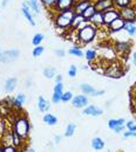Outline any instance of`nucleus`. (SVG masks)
I'll return each mask as SVG.
<instances>
[{
	"instance_id": "obj_44",
	"label": "nucleus",
	"mask_w": 136,
	"mask_h": 152,
	"mask_svg": "<svg viewBox=\"0 0 136 152\" xmlns=\"http://www.w3.org/2000/svg\"><path fill=\"white\" fill-rule=\"evenodd\" d=\"M65 50H62V49H57L55 50V55L57 56H60V57H62V56H65Z\"/></svg>"
},
{
	"instance_id": "obj_19",
	"label": "nucleus",
	"mask_w": 136,
	"mask_h": 152,
	"mask_svg": "<svg viewBox=\"0 0 136 152\" xmlns=\"http://www.w3.org/2000/svg\"><path fill=\"white\" fill-rule=\"evenodd\" d=\"M38 108H39V110L41 113H46V111H48L51 109V104L42 96H39V98H38Z\"/></svg>"
},
{
	"instance_id": "obj_45",
	"label": "nucleus",
	"mask_w": 136,
	"mask_h": 152,
	"mask_svg": "<svg viewBox=\"0 0 136 152\" xmlns=\"http://www.w3.org/2000/svg\"><path fill=\"white\" fill-rule=\"evenodd\" d=\"M103 94H104L103 90H96V91L93 94V96H100V95H103Z\"/></svg>"
},
{
	"instance_id": "obj_8",
	"label": "nucleus",
	"mask_w": 136,
	"mask_h": 152,
	"mask_svg": "<svg viewBox=\"0 0 136 152\" xmlns=\"http://www.w3.org/2000/svg\"><path fill=\"white\" fill-rule=\"evenodd\" d=\"M74 4H75V0H58L55 7H54L53 10H54L57 13L63 12V11H67V10L73 8V7H74Z\"/></svg>"
},
{
	"instance_id": "obj_39",
	"label": "nucleus",
	"mask_w": 136,
	"mask_h": 152,
	"mask_svg": "<svg viewBox=\"0 0 136 152\" xmlns=\"http://www.w3.org/2000/svg\"><path fill=\"white\" fill-rule=\"evenodd\" d=\"M76 74H78V67L74 66V64H72L69 67V70H68V76L69 77H75Z\"/></svg>"
},
{
	"instance_id": "obj_10",
	"label": "nucleus",
	"mask_w": 136,
	"mask_h": 152,
	"mask_svg": "<svg viewBox=\"0 0 136 152\" xmlns=\"http://www.w3.org/2000/svg\"><path fill=\"white\" fill-rule=\"evenodd\" d=\"M96 11L99 12H104L107 10H110L114 7V2L113 0H96V2L94 4Z\"/></svg>"
},
{
	"instance_id": "obj_24",
	"label": "nucleus",
	"mask_w": 136,
	"mask_h": 152,
	"mask_svg": "<svg viewBox=\"0 0 136 152\" xmlns=\"http://www.w3.org/2000/svg\"><path fill=\"white\" fill-rule=\"evenodd\" d=\"M25 102H26V96H25V94L20 93V94H18L17 97L14 98V101H13V105L17 107V108H21V107L25 104Z\"/></svg>"
},
{
	"instance_id": "obj_30",
	"label": "nucleus",
	"mask_w": 136,
	"mask_h": 152,
	"mask_svg": "<svg viewBox=\"0 0 136 152\" xmlns=\"http://www.w3.org/2000/svg\"><path fill=\"white\" fill-rule=\"evenodd\" d=\"M22 140H24V139H22L20 136H18L14 131H12V145L19 148L20 145L22 144Z\"/></svg>"
},
{
	"instance_id": "obj_5",
	"label": "nucleus",
	"mask_w": 136,
	"mask_h": 152,
	"mask_svg": "<svg viewBox=\"0 0 136 152\" xmlns=\"http://www.w3.org/2000/svg\"><path fill=\"white\" fill-rule=\"evenodd\" d=\"M103 13V22H104V26H108L109 23H112L113 21L115 19H117L118 17H120V11L115 8V7H113V8H110V10H107V11H104V12H102Z\"/></svg>"
},
{
	"instance_id": "obj_36",
	"label": "nucleus",
	"mask_w": 136,
	"mask_h": 152,
	"mask_svg": "<svg viewBox=\"0 0 136 152\" xmlns=\"http://www.w3.org/2000/svg\"><path fill=\"white\" fill-rule=\"evenodd\" d=\"M73 99V93L72 91H66L62 94V97H61V102H69Z\"/></svg>"
},
{
	"instance_id": "obj_32",
	"label": "nucleus",
	"mask_w": 136,
	"mask_h": 152,
	"mask_svg": "<svg viewBox=\"0 0 136 152\" xmlns=\"http://www.w3.org/2000/svg\"><path fill=\"white\" fill-rule=\"evenodd\" d=\"M75 129H76V125L74 123H69L66 128V132H65V136L66 137H72L74 132H75Z\"/></svg>"
},
{
	"instance_id": "obj_53",
	"label": "nucleus",
	"mask_w": 136,
	"mask_h": 152,
	"mask_svg": "<svg viewBox=\"0 0 136 152\" xmlns=\"http://www.w3.org/2000/svg\"><path fill=\"white\" fill-rule=\"evenodd\" d=\"M0 152H2V146H0Z\"/></svg>"
},
{
	"instance_id": "obj_20",
	"label": "nucleus",
	"mask_w": 136,
	"mask_h": 152,
	"mask_svg": "<svg viewBox=\"0 0 136 152\" xmlns=\"http://www.w3.org/2000/svg\"><path fill=\"white\" fill-rule=\"evenodd\" d=\"M124 119L123 118H118V119H109L108 122V126L110 130H115L117 128H121V126H124Z\"/></svg>"
},
{
	"instance_id": "obj_51",
	"label": "nucleus",
	"mask_w": 136,
	"mask_h": 152,
	"mask_svg": "<svg viewBox=\"0 0 136 152\" xmlns=\"http://www.w3.org/2000/svg\"><path fill=\"white\" fill-rule=\"evenodd\" d=\"M27 152H35V150H34V149H28Z\"/></svg>"
},
{
	"instance_id": "obj_4",
	"label": "nucleus",
	"mask_w": 136,
	"mask_h": 152,
	"mask_svg": "<svg viewBox=\"0 0 136 152\" xmlns=\"http://www.w3.org/2000/svg\"><path fill=\"white\" fill-rule=\"evenodd\" d=\"M118 11H120V17L124 21H136V7L128 6Z\"/></svg>"
},
{
	"instance_id": "obj_11",
	"label": "nucleus",
	"mask_w": 136,
	"mask_h": 152,
	"mask_svg": "<svg viewBox=\"0 0 136 152\" xmlns=\"http://www.w3.org/2000/svg\"><path fill=\"white\" fill-rule=\"evenodd\" d=\"M124 23H126V21L122 19L121 17H118V18L114 20L112 23H109L107 27H108L109 32H112V33H116V32H120V31L123 29Z\"/></svg>"
},
{
	"instance_id": "obj_43",
	"label": "nucleus",
	"mask_w": 136,
	"mask_h": 152,
	"mask_svg": "<svg viewBox=\"0 0 136 152\" xmlns=\"http://www.w3.org/2000/svg\"><path fill=\"white\" fill-rule=\"evenodd\" d=\"M129 137H136V131H128V132H124V138H129Z\"/></svg>"
},
{
	"instance_id": "obj_3",
	"label": "nucleus",
	"mask_w": 136,
	"mask_h": 152,
	"mask_svg": "<svg viewBox=\"0 0 136 152\" xmlns=\"http://www.w3.org/2000/svg\"><path fill=\"white\" fill-rule=\"evenodd\" d=\"M13 131L20 136L22 139H27L29 137V131H31V125L28 119L25 116L18 117L14 123H13Z\"/></svg>"
},
{
	"instance_id": "obj_38",
	"label": "nucleus",
	"mask_w": 136,
	"mask_h": 152,
	"mask_svg": "<svg viewBox=\"0 0 136 152\" xmlns=\"http://www.w3.org/2000/svg\"><path fill=\"white\" fill-rule=\"evenodd\" d=\"M18 148L14 145H4L2 146V152H18Z\"/></svg>"
},
{
	"instance_id": "obj_37",
	"label": "nucleus",
	"mask_w": 136,
	"mask_h": 152,
	"mask_svg": "<svg viewBox=\"0 0 136 152\" xmlns=\"http://www.w3.org/2000/svg\"><path fill=\"white\" fill-rule=\"evenodd\" d=\"M43 50H45V48L40 45V46H37L34 49H33V56L34 57H38V56H40L42 53H43Z\"/></svg>"
},
{
	"instance_id": "obj_12",
	"label": "nucleus",
	"mask_w": 136,
	"mask_h": 152,
	"mask_svg": "<svg viewBox=\"0 0 136 152\" xmlns=\"http://www.w3.org/2000/svg\"><path fill=\"white\" fill-rule=\"evenodd\" d=\"M130 48H132V45L127 41H118L115 43V50L118 54H127L129 53Z\"/></svg>"
},
{
	"instance_id": "obj_49",
	"label": "nucleus",
	"mask_w": 136,
	"mask_h": 152,
	"mask_svg": "<svg viewBox=\"0 0 136 152\" xmlns=\"http://www.w3.org/2000/svg\"><path fill=\"white\" fill-rule=\"evenodd\" d=\"M54 139H55V143L58 144V143H60V140H61V137H60V136H55Z\"/></svg>"
},
{
	"instance_id": "obj_29",
	"label": "nucleus",
	"mask_w": 136,
	"mask_h": 152,
	"mask_svg": "<svg viewBox=\"0 0 136 152\" xmlns=\"http://www.w3.org/2000/svg\"><path fill=\"white\" fill-rule=\"evenodd\" d=\"M27 4L29 5V8H31L35 14H39L40 6H39V1H38V0H28Z\"/></svg>"
},
{
	"instance_id": "obj_22",
	"label": "nucleus",
	"mask_w": 136,
	"mask_h": 152,
	"mask_svg": "<svg viewBox=\"0 0 136 152\" xmlns=\"http://www.w3.org/2000/svg\"><path fill=\"white\" fill-rule=\"evenodd\" d=\"M87 21L83 19V17L81 14H76L75 13V17H74V20H73V25H72V28L74 29H79L80 27H82Z\"/></svg>"
},
{
	"instance_id": "obj_14",
	"label": "nucleus",
	"mask_w": 136,
	"mask_h": 152,
	"mask_svg": "<svg viewBox=\"0 0 136 152\" xmlns=\"http://www.w3.org/2000/svg\"><path fill=\"white\" fill-rule=\"evenodd\" d=\"M90 5H92L90 0H79L78 2L74 4L73 10H74V12H75L76 14H81V13H82L88 6H90Z\"/></svg>"
},
{
	"instance_id": "obj_2",
	"label": "nucleus",
	"mask_w": 136,
	"mask_h": 152,
	"mask_svg": "<svg viewBox=\"0 0 136 152\" xmlns=\"http://www.w3.org/2000/svg\"><path fill=\"white\" fill-rule=\"evenodd\" d=\"M74 17H75V12H74L73 8L67 10V11H63V12H59V13H57V15L54 18L55 26L58 28H60V29L69 28L73 25Z\"/></svg>"
},
{
	"instance_id": "obj_50",
	"label": "nucleus",
	"mask_w": 136,
	"mask_h": 152,
	"mask_svg": "<svg viewBox=\"0 0 136 152\" xmlns=\"http://www.w3.org/2000/svg\"><path fill=\"white\" fill-rule=\"evenodd\" d=\"M8 1H10V0H2V6H6V5L8 4Z\"/></svg>"
},
{
	"instance_id": "obj_27",
	"label": "nucleus",
	"mask_w": 136,
	"mask_h": 152,
	"mask_svg": "<svg viewBox=\"0 0 136 152\" xmlns=\"http://www.w3.org/2000/svg\"><path fill=\"white\" fill-rule=\"evenodd\" d=\"M43 122L48 125H55L58 123V118L52 114H46L43 116Z\"/></svg>"
},
{
	"instance_id": "obj_1",
	"label": "nucleus",
	"mask_w": 136,
	"mask_h": 152,
	"mask_svg": "<svg viewBox=\"0 0 136 152\" xmlns=\"http://www.w3.org/2000/svg\"><path fill=\"white\" fill-rule=\"evenodd\" d=\"M97 34V27L92 25L90 22H86L82 27L78 29V40L81 41L82 43L87 45L94 41V39Z\"/></svg>"
},
{
	"instance_id": "obj_26",
	"label": "nucleus",
	"mask_w": 136,
	"mask_h": 152,
	"mask_svg": "<svg viewBox=\"0 0 136 152\" xmlns=\"http://www.w3.org/2000/svg\"><path fill=\"white\" fill-rule=\"evenodd\" d=\"M80 89L83 94H87V95H93L96 91V89L94 87H92L90 84H87V83H82L80 86Z\"/></svg>"
},
{
	"instance_id": "obj_9",
	"label": "nucleus",
	"mask_w": 136,
	"mask_h": 152,
	"mask_svg": "<svg viewBox=\"0 0 136 152\" xmlns=\"http://www.w3.org/2000/svg\"><path fill=\"white\" fill-rule=\"evenodd\" d=\"M72 104L74 108H78V109H81V108H86L87 104H88V97L86 95H76L73 97L72 99Z\"/></svg>"
},
{
	"instance_id": "obj_34",
	"label": "nucleus",
	"mask_w": 136,
	"mask_h": 152,
	"mask_svg": "<svg viewBox=\"0 0 136 152\" xmlns=\"http://www.w3.org/2000/svg\"><path fill=\"white\" fill-rule=\"evenodd\" d=\"M43 34H41V33H38V34H35L34 37H33V40H32V43L37 47V46H40V43L42 42V40H43Z\"/></svg>"
},
{
	"instance_id": "obj_15",
	"label": "nucleus",
	"mask_w": 136,
	"mask_h": 152,
	"mask_svg": "<svg viewBox=\"0 0 136 152\" xmlns=\"http://www.w3.org/2000/svg\"><path fill=\"white\" fill-rule=\"evenodd\" d=\"M21 11H22V14H24V17L27 19V21H28L32 26H34V25H35V21H34V18H33V15H32V13H31L29 5H28L27 2H24V4H22Z\"/></svg>"
},
{
	"instance_id": "obj_33",
	"label": "nucleus",
	"mask_w": 136,
	"mask_h": 152,
	"mask_svg": "<svg viewBox=\"0 0 136 152\" xmlns=\"http://www.w3.org/2000/svg\"><path fill=\"white\" fill-rule=\"evenodd\" d=\"M43 75L46 78H53L55 76V68L53 67H47L43 69Z\"/></svg>"
},
{
	"instance_id": "obj_40",
	"label": "nucleus",
	"mask_w": 136,
	"mask_h": 152,
	"mask_svg": "<svg viewBox=\"0 0 136 152\" xmlns=\"http://www.w3.org/2000/svg\"><path fill=\"white\" fill-rule=\"evenodd\" d=\"M7 131V126H6V122L4 119H0V137L4 136Z\"/></svg>"
},
{
	"instance_id": "obj_41",
	"label": "nucleus",
	"mask_w": 136,
	"mask_h": 152,
	"mask_svg": "<svg viewBox=\"0 0 136 152\" xmlns=\"http://www.w3.org/2000/svg\"><path fill=\"white\" fill-rule=\"evenodd\" d=\"M43 2V5H46L47 7H51V8H54L55 5H57V1L58 0H41Z\"/></svg>"
},
{
	"instance_id": "obj_23",
	"label": "nucleus",
	"mask_w": 136,
	"mask_h": 152,
	"mask_svg": "<svg viewBox=\"0 0 136 152\" xmlns=\"http://www.w3.org/2000/svg\"><path fill=\"white\" fill-rule=\"evenodd\" d=\"M92 148L94 149V150H102L103 148H104V142L100 138V137H95V138H93L92 139Z\"/></svg>"
},
{
	"instance_id": "obj_54",
	"label": "nucleus",
	"mask_w": 136,
	"mask_h": 152,
	"mask_svg": "<svg viewBox=\"0 0 136 152\" xmlns=\"http://www.w3.org/2000/svg\"><path fill=\"white\" fill-rule=\"evenodd\" d=\"M0 55H1V48H0Z\"/></svg>"
},
{
	"instance_id": "obj_48",
	"label": "nucleus",
	"mask_w": 136,
	"mask_h": 152,
	"mask_svg": "<svg viewBox=\"0 0 136 152\" xmlns=\"http://www.w3.org/2000/svg\"><path fill=\"white\" fill-rule=\"evenodd\" d=\"M132 61H133V64L136 66V52L133 54V57H132Z\"/></svg>"
},
{
	"instance_id": "obj_7",
	"label": "nucleus",
	"mask_w": 136,
	"mask_h": 152,
	"mask_svg": "<svg viewBox=\"0 0 136 152\" xmlns=\"http://www.w3.org/2000/svg\"><path fill=\"white\" fill-rule=\"evenodd\" d=\"M104 75L112 78H118L123 75V69L118 64H112L104 70Z\"/></svg>"
},
{
	"instance_id": "obj_17",
	"label": "nucleus",
	"mask_w": 136,
	"mask_h": 152,
	"mask_svg": "<svg viewBox=\"0 0 136 152\" xmlns=\"http://www.w3.org/2000/svg\"><path fill=\"white\" fill-rule=\"evenodd\" d=\"M123 29H124L130 37L136 35V21H126Z\"/></svg>"
},
{
	"instance_id": "obj_46",
	"label": "nucleus",
	"mask_w": 136,
	"mask_h": 152,
	"mask_svg": "<svg viewBox=\"0 0 136 152\" xmlns=\"http://www.w3.org/2000/svg\"><path fill=\"white\" fill-rule=\"evenodd\" d=\"M55 82L59 83V82H62V76L61 75H55Z\"/></svg>"
},
{
	"instance_id": "obj_42",
	"label": "nucleus",
	"mask_w": 136,
	"mask_h": 152,
	"mask_svg": "<svg viewBox=\"0 0 136 152\" xmlns=\"http://www.w3.org/2000/svg\"><path fill=\"white\" fill-rule=\"evenodd\" d=\"M126 126L128 129V131H136V123L133 121H129L126 123Z\"/></svg>"
},
{
	"instance_id": "obj_25",
	"label": "nucleus",
	"mask_w": 136,
	"mask_h": 152,
	"mask_svg": "<svg viewBox=\"0 0 136 152\" xmlns=\"http://www.w3.org/2000/svg\"><path fill=\"white\" fill-rule=\"evenodd\" d=\"M113 2H114V6H116L117 10H121V8L132 6L133 0H113Z\"/></svg>"
},
{
	"instance_id": "obj_28",
	"label": "nucleus",
	"mask_w": 136,
	"mask_h": 152,
	"mask_svg": "<svg viewBox=\"0 0 136 152\" xmlns=\"http://www.w3.org/2000/svg\"><path fill=\"white\" fill-rule=\"evenodd\" d=\"M85 56H86V58H87V61L92 62V61L96 60V57H97L96 50H95V49H87L86 53H85Z\"/></svg>"
},
{
	"instance_id": "obj_56",
	"label": "nucleus",
	"mask_w": 136,
	"mask_h": 152,
	"mask_svg": "<svg viewBox=\"0 0 136 152\" xmlns=\"http://www.w3.org/2000/svg\"><path fill=\"white\" fill-rule=\"evenodd\" d=\"M0 7H1V5H0Z\"/></svg>"
},
{
	"instance_id": "obj_47",
	"label": "nucleus",
	"mask_w": 136,
	"mask_h": 152,
	"mask_svg": "<svg viewBox=\"0 0 136 152\" xmlns=\"http://www.w3.org/2000/svg\"><path fill=\"white\" fill-rule=\"evenodd\" d=\"M123 129H124V126H121V128H117V129H115V130H114V132H116V133L122 132V131H123Z\"/></svg>"
},
{
	"instance_id": "obj_31",
	"label": "nucleus",
	"mask_w": 136,
	"mask_h": 152,
	"mask_svg": "<svg viewBox=\"0 0 136 152\" xmlns=\"http://www.w3.org/2000/svg\"><path fill=\"white\" fill-rule=\"evenodd\" d=\"M68 53H69L71 55H74V56H76V57H82L85 55V53L82 52V49H81L80 47H73V48H71V49L68 50Z\"/></svg>"
},
{
	"instance_id": "obj_13",
	"label": "nucleus",
	"mask_w": 136,
	"mask_h": 152,
	"mask_svg": "<svg viewBox=\"0 0 136 152\" xmlns=\"http://www.w3.org/2000/svg\"><path fill=\"white\" fill-rule=\"evenodd\" d=\"M82 114L83 115H87V116H101V115L103 114V111H102V109H100V108H97L96 105H87L86 108H83V111H82Z\"/></svg>"
},
{
	"instance_id": "obj_16",
	"label": "nucleus",
	"mask_w": 136,
	"mask_h": 152,
	"mask_svg": "<svg viewBox=\"0 0 136 152\" xmlns=\"http://www.w3.org/2000/svg\"><path fill=\"white\" fill-rule=\"evenodd\" d=\"M92 25H94L95 27H99V26H104V22H103V13L102 12H99L96 11L95 14L88 20Z\"/></svg>"
},
{
	"instance_id": "obj_18",
	"label": "nucleus",
	"mask_w": 136,
	"mask_h": 152,
	"mask_svg": "<svg viewBox=\"0 0 136 152\" xmlns=\"http://www.w3.org/2000/svg\"><path fill=\"white\" fill-rule=\"evenodd\" d=\"M95 12H96V8H95V6H94V4H92L90 6H88L82 13H81V15L83 17V19L86 20V21H88V20L90 19L94 14H95Z\"/></svg>"
},
{
	"instance_id": "obj_21",
	"label": "nucleus",
	"mask_w": 136,
	"mask_h": 152,
	"mask_svg": "<svg viewBox=\"0 0 136 152\" xmlns=\"http://www.w3.org/2000/svg\"><path fill=\"white\" fill-rule=\"evenodd\" d=\"M17 87V78L11 77L5 82V91L6 93H12Z\"/></svg>"
},
{
	"instance_id": "obj_55",
	"label": "nucleus",
	"mask_w": 136,
	"mask_h": 152,
	"mask_svg": "<svg viewBox=\"0 0 136 152\" xmlns=\"http://www.w3.org/2000/svg\"><path fill=\"white\" fill-rule=\"evenodd\" d=\"M135 103H136V95H135Z\"/></svg>"
},
{
	"instance_id": "obj_6",
	"label": "nucleus",
	"mask_w": 136,
	"mask_h": 152,
	"mask_svg": "<svg viewBox=\"0 0 136 152\" xmlns=\"http://www.w3.org/2000/svg\"><path fill=\"white\" fill-rule=\"evenodd\" d=\"M19 54L20 53L18 49H8V50H5L0 55V61L1 62H5V63L13 62V61H15L19 57Z\"/></svg>"
},
{
	"instance_id": "obj_52",
	"label": "nucleus",
	"mask_w": 136,
	"mask_h": 152,
	"mask_svg": "<svg viewBox=\"0 0 136 152\" xmlns=\"http://www.w3.org/2000/svg\"><path fill=\"white\" fill-rule=\"evenodd\" d=\"M81 68H82V69H87V68H88V67H87V66H86V64H83V66H81Z\"/></svg>"
},
{
	"instance_id": "obj_35",
	"label": "nucleus",
	"mask_w": 136,
	"mask_h": 152,
	"mask_svg": "<svg viewBox=\"0 0 136 152\" xmlns=\"http://www.w3.org/2000/svg\"><path fill=\"white\" fill-rule=\"evenodd\" d=\"M54 95H59L62 97V94H63V86H62V82H59L54 86Z\"/></svg>"
}]
</instances>
